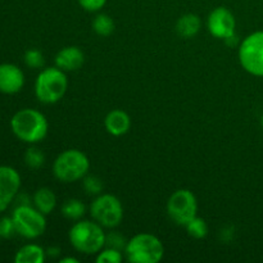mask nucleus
<instances>
[{
  "label": "nucleus",
  "mask_w": 263,
  "mask_h": 263,
  "mask_svg": "<svg viewBox=\"0 0 263 263\" xmlns=\"http://www.w3.org/2000/svg\"><path fill=\"white\" fill-rule=\"evenodd\" d=\"M48 121L45 116L32 108L18 110L10 120V128L15 138L23 143L36 144L48 134Z\"/></svg>",
  "instance_id": "obj_1"
},
{
  "label": "nucleus",
  "mask_w": 263,
  "mask_h": 263,
  "mask_svg": "<svg viewBox=\"0 0 263 263\" xmlns=\"http://www.w3.org/2000/svg\"><path fill=\"white\" fill-rule=\"evenodd\" d=\"M105 236L102 225L91 221H80L69 230V241L80 253H99L105 246Z\"/></svg>",
  "instance_id": "obj_2"
},
{
  "label": "nucleus",
  "mask_w": 263,
  "mask_h": 263,
  "mask_svg": "<svg viewBox=\"0 0 263 263\" xmlns=\"http://www.w3.org/2000/svg\"><path fill=\"white\" fill-rule=\"evenodd\" d=\"M68 81L64 71L58 67L45 68L37 74L35 81V95L44 104H54L66 94Z\"/></svg>",
  "instance_id": "obj_3"
},
{
  "label": "nucleus",
  "mask_w": 263,
  "mask_h": 263,
  "mask_svg": "<svg viewBox=\"0 0 263 263\" xmlns=\"http://www.w3.org/2000/svg\"><path fill=\"white\" fill-rule=\"evenodd\" d=\"M126 257L134 263H158L163 258L164 247L152 234H138L126 244Z\"/></svg>",
  "instance_id": "obj_4"
},
{
  "label": "nucleus",
  "mask_w": 263,
  "mask_h": 263,
  "mask_svg": "<svg viewBox=\"0 0 263 263\" xmlns=\"http://www.w3.org/2000/svg\"><path fill=\"white\" fill-rule=\"evenodd\" d=\"M89 167V159L82 152L68 149L57 157L53 164V174L59 181L74 182L87 174Z\"/></svg>",
  "instance_id": "obj_5"
},
{
  "label": "nucleus",
  "mask_w": 263,
  "mask_h": 263,
  "mask_svg": "<svg viewBox=\"0 0 263 263\" xmlns=\"http://www.w3.org/2000/svg\"><path fill=\"white\" fill-rule=\"evenodd\" d=\"M15 233L25 239H36L46 229L45 215L30 204H20L12 213Z\"/></svg>",
  "instance_id": "obj_6"
},
{
  "label": "nucleus",
  "mask_w": 263,
  "mask_h": 263,
  "mask_svg": "<svg viewBox=\"0 0 263 263\" xmlns=\"http://www.w3.org/2000/svg\"><path fill=\"white\" fill-rule=\"evenodd\" d=\"M90 215L103 228H117L123 218V208L120 199L112 194L99 195L90 205Z\"/></svg>",
  "instance_id": "obj_7"
},
{
  "label": "nucleus",
  "mask_w": 263,
  "mask_h": 263,
  "mask_svg": "<svg viewBox=\"0 0 263 263\" xmlns=\"http://www.w3.org/2000/svg\"><path fill=\"white\" fill-rule=\"evenodd\" d=\"M241 67L253 76L263 77V31L251 33L239 48Z\"/></svg>",
  "instance_id": "obj_8"
},
{
  "label": "nucleus",
  "mask_w": 263,
  "mask_h": 263,
  "mask_svg": "<svg viewBox=\"0 0 263 263\" xmlns=\"http://www.w3.org/2000/svg\"><path fill=\"white\" fill-rule=\"evenodd\" d=\"M197 198L190 190H177L167 202V212L170 218L177 225L186 226L187 222L197 217Z\"/></svg>",
  "instance_id": "obj_9"
},
{
  "label": "nucleus",
  "mask_w": 263,
  "mask_h": 263,
  "mask_svg": "<svg viewBox=\"0 0 263 263\" xmlns=\"http://www.w3.org/2000/svg\"><path fill=\"white\" fill-rule=\"evenodd\" d=\"M21 187V176L15 168L10 166H0V213L4 212Z\"/></svg>",
  "instance_id": "obj_10"
},
{
  "label": "nucleus",
  "mask_w": 263,
  "mask_h": 263,
  "mask_svg": "<svg viewBox=\"0 0 263 263\" xmlns=\"http://www.w3.org/2000/svg\"><path fill=\"white\" fill-rule=\"evenodd\" d=\"M235 17L225 7H218L211 12L208 17V30L215 37L223 39L235 35Z\"/></svg>",
  "instance_id": "obj_11"
},
{
  "label": "nucleus",
  "mask_w": 263,
  "mask_h": 263,
  "mask_svg": "<svg viewBox=\"0 0 263 263\" xmlns=\"http://www.w3.org/2000/svg\"><path fill=\"white\" fill-rule=\"evenodd\" d=\"M25 85L22 69L12 63L0 64V92L7 95L17 94Z\"/></svg>",
  "instance_id": "obj_12"
},
{
  "label": "nucleus",
  "mask_w": 263,
  "mask_h": 263,
  "mask_svg": "<svg viewBox=\"0 0 263 263\" xmlns=\"http://www.w3.org/2000/svg\"><path fill=\"white\" fill-rule=\"evenodd\" d=\"M84 53L77 46H67L55 57V66L62 71H76L84 64Z\"/></svg>",
  "instance_id": "obj_13"
},
{
  "label": "nucleus",
  "mask_w": 263,
  "mask_h": 263,
  "mask_svg": "<svg viewBox=\"0 0 263 263\" xmlns=\"http://www.w3.org/2000/svg\"><path fill=\"white\" fill-rule=\"evenodd\" d=\"M104 126L108 133L113 136L125 135L131 126V120L125 110L115 109L107 115L104 120Z\"/></svg>",
  "instance_id": "obj_14"
},
{
  "label": "nucleus",
  "mask_w": 263,
  "mask_h": 263,
  "mask_svg": "<svg viewBox=\"0 0 263 263\" xmlns=\"http://www.w3.org/2000/svg\"><path fill=\"white\" fill-rule=\"evenodd\" d=\"M200 26H202L200 18L197 14L189 13V14H184L179 18L176 23V32L184 39L194 37L199 32Z\"/></svg>",
  "instance_id": "obj_15"
},
{
  "label": "nucleus",
  "mask_w": 263,
  "mask_h": 263,
  "mask_svg": "<svg viewBox=\"0 0 263 263\" xmlns=\"http://www.w3.org/2000/svg\"><path fill=\"white\" fill-rule=\"evenodd\" d=\"M32 200L36 210H39L44 215H49L53 212L57 205L55 194L49 187H40L36 190Z\"/></svg>",
  "instance_id": "obj_16"
},
{
  "label": "nucleus",
  "mask_w": 263,
  "mask_h": 263,
  "mask_svg": "<svg viewBox=\"0 0 263 263\" xmlns=\"http://www.w3.org/2000/svg\"><path fill=\"white\" fill-rule=\"evenodd\" d=\"M45 251L36 244H27L17 251L14 256L15 263H43L45 261Z\"/></svg>",
  "instance_id": "obj_17"
},
{
  "label": "nucleus",
  "mask_w": 263,
  "mask_h": 263,
  "mask_svg": "<svg viewBox=\"0 0 263 263\" xmlns=\"http://www.w3.org/2000/svg\"><path fill=\"white\" fill-rule=\"evenodd\" d=\"M62 213L69 220H79L85 215V205L79 199H68L62 205Z\"/></svg>",
  "instance_id": "obj_18"
},
{
  "label": "nucleus",
  "mask_w": 263,
  "mask_h": 263,
  "mask_svg": "<svg viewBox=\"0 0 263 263\" xmlns=\"http://www.w3.org/2000/svg\"><path fill=\"white\" fill-rule=\"evenodd\" d=\"M92 28L99 36H109L115 30V22L108 14H98L92 21Z\"/></svg>",
  "instance_id": "obj_19"
},
{
  "label": "nucleus",
  "mask_w": 263,
  "mask_h": 263,
  "mask_svg": "<svg viewBox=\"0 0 263 263\" xmlns=\"http://www.w3.org/2000/svg\"><path fill=\"white\" fill-rule=\"evenodd\" d=\"M186 231L192 238L194 239H203L208 234V226L204 220L199 217H194L190 222L186 223Z\"/></svg>",
  "instance_id": "obj_20"
},
{
  "label": "nucleus",
  "mask_w": 263,
  "mask_h": 263,
  "mask_svg": "<svg viewBox=\"0 0 263 263\" xmlns=\"http://www.w3.org/2000/svg\"><path fill=\"white\" fill-rule=\"evenodd\" d=\"M45 157L43 152L37 148H28L25 153V162L31 168H39L44 164Z\"/></svg>",
  "instance_id": "obj_21"
},
{
  "label": "nucleus",
  "mask_w": 263,
  "mask_h": 263,
  "mask_svg": "<svg viewBox=\"0 0 263 263\" xmlns=\"http://www.w3.org/2000/svg\"><path fill=\"white\" fill-rule=\"evenodd\" d=\"M122 261V254L120 249L108 248L104 251H100L98 253L97 262L98 263H120Z\"/></svg>",
  "instance_id": "obj_22"
},
{
  "label": "nucleus",
  "mask_w": 263,
  "mask_h": 263,
  "mask_svg": "<svg viewBox=\"0 0 263 263\" xmlns=\"http://www.w3.org/2000/svg\"><path fill=\"white\" fill-rule=\"evenodd\" d=\"M25 63L27 64L31 68H39V67H43L44 64V58L43 54L39 50H35V49H31V50H27L25 54Z\"/></svg>",
  "instance_id": "obj_23"
},
{
  "label": "nucleus",
  "mask_w": 263,
  "mask_h": 263,
  "mask_svg": "<svg viewBox=\"0 0 263 263\" xmlns=\"http://www.w3.org/2000/svg\"><path fill=\"white\" fill-rule=\"evenodd\" d=\"M84 187L87 194H99L103 189V184L97 176H87L84 181Z\"/></svg>",
  "instance_id": "obj_24"
},
{
  "label": "nucleus",
  "mask_w": 263,
  "mask_h": 263,
  "mask_svg": "<svg viewBox=\"0 0 263 263\" xmlns=\"http://www.w3.org/2000/svg\"><path fill=\"white\" fill-rule=\"evenodd\" d=\"M15 233L14 225H13L12 217L0 218V239H8Z\"/></svg>",
  "instance_id": "obj_25"
},
{
  "label": "nucleus",
  "mask_w": 263,
  "mask_h": 263,
  "mask_svg": "<svg viewBox=\"0 0 263 263\" xmlns=\"http://www.w3.org/2000/svg\"><path fill=\"white\" fill-rule=\"evenodd\" d=\"M107 0H79V4L87 12H98L105 5Z\"/></svg>",
  "instance_id": "obj_26"
},
{
  "label": "nucleus",
  "mask_w": 263,
  "mask_h": 263,
  "mask_svg": "<svg viewBox=\"0 0 263 263\" xmlns=\"http://www.w3.org/2000/svg\"><path fill=\"white\" fill-rule=\"evenodd\" d=\"M120 243H123V239L121 238V236L116 235V234H112V235L107 236V240H105V244H108L109 248L118 249L120 247L123 246V244H120Z\"/></svg>",
  "instance_id": "obj_27"
},
{
  "label": "nucleus",
  "mask_w": 263,
  "mask_h": 263,
  "mask_svg": "<svg viewBox=\"0 0 263 263\" xmlns=\"http://www.w3.org/2000/svg\"><path fill=\"white\" fill-rule=\"evenodd\" d=\"M61 263H79V259L72 258V257H66V258H62Z\"/></svg>",
  "instance_id": "obj_28"
},
{
  "label": "nucleus",
  "mask_w": 263,
  "mask_h": 263,
  "mask_svg": "<svg viewBox=\"0 0 263 263\" xmlns=\"http://www.w3.org/2000/svg\"><path fill=\"white\" fill-rule=\"evenodd\" d=\"M261 123H262V128H263V116H262V120H261Z\"/></svg>",
  "instance_id": "obj_29"
}]
</instances>
